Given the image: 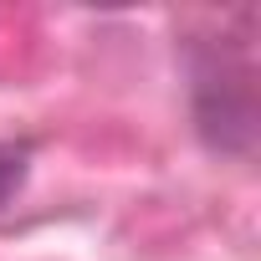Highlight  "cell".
Masks as SVG:
<instances>
[{
  "instance_id": "obj_1",
  "label": "cell",
  "mask_w": 261,
  "mask_h": 261,
  "mask_svg": "<svg viewBox=\"0 0 261 261\" xmlns=\"http://www.w3.org/2000/svg\"><path fill=\"white\" fill-rule=\"evenodd\" d=\"M26 185V154L11 149V144H0V210H6Z\"/></svg>"
}]
</instances>
